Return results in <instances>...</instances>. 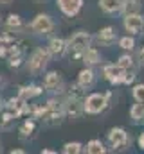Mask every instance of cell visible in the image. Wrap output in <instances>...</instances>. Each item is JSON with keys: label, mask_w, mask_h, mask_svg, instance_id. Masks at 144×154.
Segmentation results:
<instances>
[{"label": "cell", "mask_w": 144, "mask_h": 154, "mask_svg": "<svg viewBox=\"0 0 144 154\" xmlns=\"http://www.w3.org/2000/svg\"><path fill=\"white\" fill-rule=\"evenodd\" d=\"M47 63H49V50L36 48L34 52L31 54V57L27 59V70L33 75H38V74L43 72V68L47 66Z\"/></svg>", "instance_id": "obj_1"}, {"label": "cell", "mask_w": 144, "mask_h": 154, "mask_svg": "<svg viewBox=\"0 0 144 154\" xmlns=\"http://www.w3.org/2000/svg\"><path fill=\"white\" fill-rule=\"evenodd\" d=\"M22 54V47L11 34H0V57L11 59Z\"/></svg>", "instance_id": "obj_2"}, {"label": "cell", "mask_w": 144, "mask_h": 154, "mask_svg": "<svg viewBox=\"0 0 144 154\" xmlns=\"http://www.w3.org/2000/svg\"><path fill=\"white\" fill-rule=\"evenodd\" d=\"M105 106H106V97H103L99 93H94L85 100V111L87 113H101L105 109Z\"/></svg>", "instance_id": "obj_3"}, {"label": "cell", "mask_w": 144, "mask_h": 154, "mask_svg": "<svg viewBox=\"0 0 144 154\" xmlns=\"http://www.w3.org/2000/svg\"><path fill=\"white\" fill-rule=\"evenodd\" d=\"M31 29H33L34 32H40V34H47V32H51V31L54 29V23H52L51 16H47V14H38L34 20L31 22Z\"/></svg>", "instance_id": "obj_4"}, {"label": "cell", "mask_w": 144, "mask_h": 154, "mask_svg": "<svg viewBox=\"0 0 144 154\" xmlns=\"http://www.w3.org/2000/svg\"><path fill=\"white\" fill-rule=\"evenodd\" d=\"M124 27L130 34H141L144 29V20L137 14V13H132V14H126L124 18Z\"/></svg>", "instance_id": "obj_5"}, {"label": "cell", "mask_w": 144, "mask_h": 154, "mask_svg": "<svg viewBox=\"0 0 144 154\" xmlns=\"http://www.w3.org/2000/svg\"><path fill=\"white\" fill-rule=\"evenodd\" d=\"M69 47H70L74 52H81V50H87L90 47V34L88 32H76L69 41Z\"/></svg>", "instance_id": "obj_6"}, {"label": "cell", "mask_w": 144, "mask_h": 154, "mask_svg": "<svg viewBox=\"0 0 144 154\" xmlns=\"http://www.w3.org/2000/svg\"><path fill=\"white\" fill-rule=\"evenodd\" d=\"M108 140H110V143H112L113 149H123V147L128 143V134L124 133V129L113 127V129L110 131V134H108Z\"/></svg>", "instance_id": "obj_7"}, {"label": "cell", "mask_w": 144, "mask_h": 154, "mask_svg": "<svg viewBox=\"0 0 144 154\" xmlns=\"http://www.w3.org/2000/svg\"><path fill=\"white\" fill-rule=\"evenodd\" d=\"M105 77L112 82H123L126 77V72L119 65H108V66H105Z\"/></svg>", "instance_id": "obj_8"}, {"label": "cell", "mask_w": 144, "mask_h": 154, "mask_svg": "<svg viewBox=\"0 0 144 154\" xmlns=\"http://www.w3.org/2000/svg\"><path fill=\"white\" fill-rule=\"evenodd\" d=\"M58 5H60V9H61L67 16H74V14H77V11L81 9L83 0H58Z\"/></svg>", "instance_id": "obj_9"}, {"label": "cell", "mask_w": 144, "mask_h": 154, "mask_svg": "<svg viewBox=\"0 0 144 154\" xmlns=\"http://www.w3.org/2000/svg\"><path fill=\"white\" fill-rule=\"evenodd\" d=\"M65 109H67V115L72 116V118H77V116L81 115V111L85 109V104H81L79 100H77V97H72L67 100V104H65Z\"/></svg>", "instance_id": "obj_10"}, {"label": "cell", "mask_w": 144, "mask_h": 154, "mask_svg": "<svg viewBox=\"0 0 144 154\" xmlns=\"http://www.w3.org/2000/svg\"><path fill=\"white\" fill-rule=\"evenodd\" d=\"M41 88L40 86H34V84H29V86H20V97L22 99H25V100H29V99H33V97H38V95H41Z\"/></svg>", "instance_id": "obj_11"}, {"label": "cell", "mask_w": 144, "mask_h": 154, "mask_svg": "<svg viewBox=\"0 0 144 154\" xmlns=\"http://www.w3.org/2000/svg\"><path fill=\"white\" fill-rule=\"evenodd\" d=\"M60 82H61L60 74H56V72H49V74L45 75V82H43V86H45L47 90H56V88L60 86Z\"/></svg>", "instance_id": "obj_12"}, {"label": "cell", "mask_w": 144, "mask_h": 154, "mask_svg": "<svg viewBox=\"0 0 144 154\" xmlns=\"http://www.w3.org/2000/svg\"><path fill=\"white\" fill-rule=\"evenodd\" d=\"M49 52L54 54V56H61L65 52V41L60 38H52L49 43Z\"/></svg>", "instance_id": "obj_13"}, {"label": "cell", "mask_w": 144, "mask_h": 154, "mask_svg": "<svg viewBox=\"0 0 144 154\" xmlns=\"http://www.w3.org/2000/svg\"><path fill=\"white\" fill-rule=\"evenodd\" d=\"M99 41L101 43H105V45H110V43H113L115 41V31L112 29V27H105V29H101L99 31Z\"/></svg>", "instance_id": "obj_14"}, {"label": "cell", "mask_w": 144, "mask_h": 154, "mask_svg": "<svg viewBox=\"0 0 144 154\" xmlns=\"http://www.w3.org/2000/svg\"><path fill=\"white\" fill-rule=\"evenodd\" d=\"M121 4H123V0H99L101 9L106 13H113V11L121 9Z\"/></svg>", "instance_id": "obj_15"}, {"label": "cell", "mask_w": 144, "mask_h": 154, "mask_svg": "<svg viewBox=\"0 0 144 154\" xmlns=\"http://www.w3.org/2000/svg\"><path fill=\"white\" fill-rule=\"evenodd\" d=\"M79 84L83 86V88H88V86H92L94 84V72L92 70H81L79 72Z\"/></svg>", "instance_id": "obj_16"}, {"label": "cell", "mask_w": 144, "mask_h": 154, "mask_svg": "<svg viewBox=\"0 0 144 154\" xmlns=\"http://www.w3.org/2000/svg\"><path fill=\"white\" fill-rule=\"evenodd\" d=\"M22 25H24V23H22V18H20L18 14H9L7 20H5V27L11 29V31H13V29L18 31V29H22Z\"/></svg>", "instance_id": "obj_17"}, {"label": "cell", "mask_w": 144, "mask_h": 154, "mask_svg": "<svg viewBox=\"0 0 144 154\" xmlns=\"http://www.w3.org/2000/svg\"><path fill=\"white\" fill-rule=\"evenodd\" d=\"M121 9H123V13H124V14L137 13V9H139V0H123Z\"/></svg>", "instance_id": "obj_18"}, {"label": "cell", "mask_w": 144, "mask_h": 154, "mask_svg": "<svg viewBox=\"0 0 144 154\" xmlns=\"http://www.w3.org/2000/svg\"><path fill=\"white\" fill-rule=\"evenodd\" d=\"M85 63H90V65L99 63V52L96 48H87L85 50Z\"/></svg>", "instance_id": "obj_19"}, {"label": "cell", "mask_w": 144, "mask_h": 154, "mask_svg": "<svg viewBox=\"0 0 144 154\" xmlns=\"http://www.w3.org/2000/svg\"><path fill=\"white\" fill-rule=\"evenodd\" d=\"M87 152H90V154H103V152H105V147H103V143H101L99 140H92V142L87 145Z\"/></svg>", "instance_id": "obj_20"}, {"label": "cell", "mask_w": 144, "mask_h": 154, "mask_svg": "<svg viewBox=\"0 0 144 154\" xmlns=\"http://www.w3.org/2000/svg\"><path fill=\"white\" fill-rule=\"evenodd\" d=\"M130 115H132V118H135V120H139V118H144V102H139V104H135V106L130 109Z\"/></svg>", "instance_id": "obj_21"}, {"label": "cell", "mask_w": 144, "mask_h": 154, "mask_svg": "<svg viewBox=\"0 0 144 154\" xmlns=\"http://www.w3.org/2000/svg\"><path fill=\"white\" fill-rule=\"evenodd\" d=\"M33 131H34V122H33V120H25V122L20 125V134H22V136H29Z\"/></svg>", "instance_id": "obj_22"}, {"label": "cell", "mask_w": 144, "mask_h": 154, "mask_svg": "<svg viewBox=\"0 0 144 154\" xmlns=\"http://www.w3.org/2000/svg\"><path fill=\"white\" fill-rule=\"evenodd\" d=\"M133 97L137 102H144V84H139L133 88Z\"/></svg>", "instance_id": "obj_23"}, {"label": "cell", "mask_w": 144, "mask_h": 154, "mask_svg": "<svg viewBox=\"0 0 144 154\" xmlns=\"http://www.w3.org/2000/svg\"><path fill=\"white\" fill-rule=\"evenodd\" d=\"M79 151H81V145H79L77 142L67 143V145L63 147V152H67V154H76V152H79Z\"/></svg>", "instance_id": "obj_24"}, {"label": "cell", "mask_w": 144, "mask_h": 154, "mask_svg": "<svg viewBox=\"0 0 144 154\" xmlns=\"http://www.w3.org/2000/svg\"><path fill=\"white\" fill-rule=\"evenodd\" d=\"M119 45H121V48H124V50H132L133 45H135V41H133L132 38H123Z\"/></svg>", "instance_id": "obj_25"}, {"label": "cell", "mask_w": 144, "mask_h": 154, "mask_svg": "<svg viewBox=\"0 0 144 154\" xmlns=\"http://www.w3.org/2000/svg\"><path fill=\"white\" fill-rule=\"evenodd\" d=\"M119 66H123L124 70H126L128 66H132V57H130V56H123V57L119 59Z\"/></svg>", "instance_id": "obj_26"}, {"label": "cell", "mask_w": 144, "mask_h": 154, "mask_svg": "<svg viewBox=\"0 0 144 154\" xmlns=\"http://www.w3.org/2000/svg\"><path fill=\"white\" fill-rule=\"evenodd\" d=\"M139 147H141V149H144V133L139 136Z\"/></svg>", "instance_id": "obj_27"}, {"label": "cell", "mask_w": 144, "mask_h": 154, "mask_svg": "<svg viewBox=\"0 0 144 154\" xmlns=\"http://www.w3.org/2000/svg\"><path fill=\"white\" fill-rule=\"evenodd\" d=\"M139 59H141V63L144 65V47L141 48V50H139Z\"/></svg>", "instance_id": "obj_28"}, {"label": "cell", "mask_w": 144, "mask_h": 154, "mask_svg": "<svg viewBox=\"0 0 144 154\" xmlns=\"http://www.w3.org/2000/svg\"><path fill=\"white\" fill-rule=\"evenodd\" d=\"M24 152H25L24 149H13V151H11V154H24Z\"/></svg>", "instance_id": "obj_29"}, {"label": "cell", "mask_w": 144, "mask_h": 154, "mask_svg": "<svg viewBox=\"0 0 144 154\" xmlns=\"http://www.w3.org/2000/svg\"><path fill=\"white\" fill-rule=\"evenodd\" d=\"M13 4V0H0V5H9Z\"/></svg>", "instance_id": "obj_30"}, {"label": "cell", "mask_w": 144, "mask_h": 154, "mask_svg": "<svg viewBox=\"0 0 144 154\" xmlns=\"http://www.w3.org/2000/svg\"><path fill=\"white\" fill-rule=\"evenodd\" d=\"M2 108H4V100H2V97H0V111H2Z\"/></svg>", "instance_id": "obj_31"}, {"label": "cell", "mask_w": 144, "mask_h": 154, "mask_svg": "<svg viewBox=\"0 0 144 154\" xmlns=\"http://www.w3.org/2000/svg\"><path fill=\"white\" fill-rule=\"evenodd\" d=\"M0 151H2V147H0Z\"/></svg>", "instance_id": "obj_32"}, {"label": "cell", "mask_w": 144, "mask_h": 154, "mask_svg": "<svg viewBox=\"0 0 144 154\" xmlns=\"http://www.w3.org/2000/svg\"><path fill=\"white\" fill-rule=\"evenodd\" d=\"M0 81H2V79H0Z\"/></svg>", "instance_id": "obj_33"}]
</instances>
